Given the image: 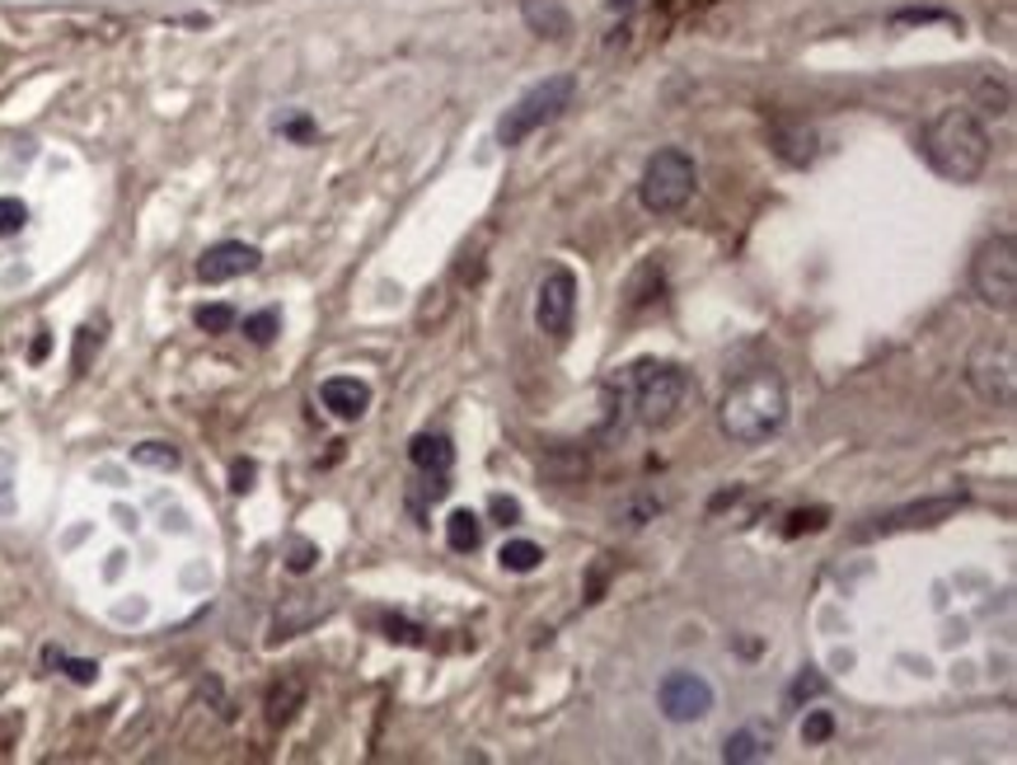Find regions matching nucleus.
<instances>
[{"mask_svg":"<svg viewBox=\"0 0 1017 765\" xmlns=\"http://www.w3.org/2000/svg\"><path fill=\"white\" fill-rule=\"evenodd\" d=\"M919 151L947 184H975L990 169V132L971 109H942L924 123Z\"/></svg>","mask_w":1017,"mask_h":765,"instance_id":"obj_1","label":"nucleus"},{"mask_svg":"<svg viewBox=\"0 0 1017 765\" xmlns=\"http://www.w3.org/2000/svg\"><path fill=\"white\" fill-rule=\"evenodd\" d=\"M717 423L731 442L741 446H756V442H769L774 432H783L787 423V386L779 372H750L741 376L736 386L723 395V404H717Z\"/></svg>","mask_w":1017,"mask_h":765,"instance_id":"obj_2","label":"nucleus"},{"mask_svg":"<svg viewBox=\"0 0 1017 765\" xmlns=\"http://www.w3.org/2000/svg\"><path fill=\"white\" fill-rule=\"evenodd\" d=\"M694 184H699V165L690 151L680 146H666L647 160L642 179H638V202L647 207L652 217H675L680 207L694 198Z\"/></svg>","mask_w":1017,"mask_h":765,"instance_id":"obj_3","label":"nucleus"},{"mask_svg":"<svg viewBox=\"0 0 1017 765\" xmlns=\"http://www.w3.org/2000/svg\"><path fill=\"white\" fill-rule=\"evenodd\" d=\"M572 95H577V80L572 76H549L539 80L535 90H525L512 109L502 113L498 123V142L502 146H521L525 136H535L539 127H549L554 118H563V109H572Z\"/></svg>","mask_w":1017,"mask_h":765,"instance_id":"obj_4","label":"nucleus"},{"mask_svg":"<svg viewBox=\"0 0 1017 765\" xmlns=\"http://www.w3.org/2000/svg\"><path fill=\"white\" fill-rule=\"evenodd\" d=\"M624 386L634 395V409L647 428H661L675 419V409L685 404V372L675 362H638L624 372Z\"/></svg>","mask_w":1017,"mask_h":765,"instance_id":"obj_5","label":"nucleus"},{"mask_svg":"<svg viewBox=\"0 0 1017 765\" xmlns=\"http://www.w3.org/2000/svg\"><path fill=\"white\" fill-rule=\"evenodd\" d=\"M971 287L998 315H1013L1017 306V240L1013 235H990L971 258Z\"/></svg>","mask_w":1017,"mask_h":765,"instance_id":"obj_6","label":"nucleus"},{"mask_svg":"<svg viewBox=\"0 0 1017 765\" xmlns=\"http://www.w3.org/2000/svg\"><path fill=\"white\" fill-rule=\"evenodd\" d=\"M966 376L975 395L985 404H1013V386H1017V357H1013V339H985L975 343V353L966 362Z\"/></svg>","mask_w":1017,"mask_h":765,"instance_id":"obj_7","label":"nucleus"},{"mask_svg":"<svg viewBox=\"0 0 1017 765\" xmlns=\"http://www.w3.org/2000/svg\"><path fill=\"white\" fill-rule=\"evenodd\" d=\"M657 705L671 723H699L713 714L717 695L699 672H666L661 686H657Z\"/></svg>","mask_w":1017,"mask_h":765,"instance_id":"obj_8","label":"nucleus"},{"mask_svg":"<svg viewBox=\"0 0 1017 765\" xmlns=\"http://www.w3.org/2000/svg\"><path fill=\"white\" fill-rule=\"evenodd\" d=\"M966 508V494H938L924 502H909V508H896L886 517H872V526H858L853 541H872V535H896V531H919V526H938L952 512Z\"/></svg>","mask_w":1017,"mask_h":765,"instance_id":"obj_9","label":"nucleus"},{"mask_svg":"<svg viewBox=\"0 0 1017 765\" xmlns=\"http://www.w3.org/2000/svg\"><path fill=\"white\" fill-rule=\"evenodd\" d=\"M572 315H577V277L572 268H554L535 291V324L549 339H568Z\"/></svg>","mask_w":1017,"mask_h":765,"instance_id":"obj_10","label":"nucleus"},{"mask_svg":"<svg viewBox=\"0 0 1017 765\" xmlns=\"http://www.w3.org/2000/svg\"><path fill=\"white\" fill-rule=\"evenodd\" d=\"M262 264V254L254 245H244V240H221L212 245L202 258H198V282L216 287V282H231V277H244Z\"/></svg>","mask_w":1017,"mask_h":765,"instance_id":"obj_11","label":"nucleus"},{"mask_svg":"<svg viewBox=\"0 0 1017 765\" xmlns=\"http://www.w3.org/2000/svg\"><path fill=\"white\" fill-rule=\"evenodd\" d=\"M320 399H324V409L333 413V419L353 423V419H361V413L371 409V386L357 380V376H328L320 386Z\"/></svg>","mask_w":1017,"mask_h":765,"instance_id":"obj_12","label":"nucleus"},{"mask_svg":"<svg viewBox=\"0 0 1017 765\" xmlns=\"http://www.w3.org/2000/svg\"><path fill=\"white\" fill-rule=\"evenodd\" d=\"M521 20L530 24V33H539V38H568L572 33V14H568V5H558V0H521Z\"/></svg>","mask_w":1017,"mask_h":765,"instance_id":"obj_13","label":"nucleus"},{"mask_svg":"<svg viewBox=\"0 0 1017 765\" xmlns=\"http://www.w3.org/2000/svg\"><path fill=\"white\" fill-rule=\"evenodd\" d=\"M409 461L423 469V475H446V469L455 465V446L442 437V432H417V437L409 442Z\"/></svg>","mask_w":1017,"mask_h":765,"instance_id":"obj_14","label":"nucleus"},{"mask_svg":"<svg viewBox=\"0 0 1017 765\" xmlns=\"http://www.w3.org/2000/svg\"><path fill=\"white\" fill-rule=\"evenodd\" d=\"M774 155L787 165H812L816 160V132L812 127H774Z\"/></svg>","mask_w":1017,"mask_h":765,"instance_id":"obj_15","label":"nucleus"},{"mask_svg":"<svg viewBox=\"0 0 1017 765\" xmlns=\"http://www.w3.org/2000/svg\"><path fill=\"white\" fill-rule=\"evenodd\" d=\"M305 705V686L295 681V676H287L282 686H272L268 690V723L272 728H287L291 719H295V709Z\"/></svg>","mask_w":1017,"mask_h":765,"instance_id":"obj_16","label":"nucleus"},{"mask_svg":"<svg viewBox=\"0 0 1017 765\" xmlns=\"http://www.w3.org/2000/svg\"><path fill=\"white\" fill-rule=\"evenodd\" d=\"M446 541H450V550H460V554H473L483 545V521L473 517L469 508H460V512H450L446 517Z\"/></svg>","mask_w":1017,"mask_h":765,"instance_id":"obj_17","label":"nucleus"},{"mask_svg":"<svg viewBox=\"0 0 1017 765\" xmlns=\"http://www.w3.org/2000/svg\"><path fill=\"white\" fill-rule=\"evenodd\" d=\"M498 564H502L506 573H535L539 564H545V550H539L535 541H506V545L498 550Z\"/></svg>","mask_w":1017,"mask_h":765,"instance_id":"obj_18","label":"nucleus"},{"mask_svg":"<svg viewBox=\"0 0 1017 765\" xmlns=\"http://www.w3.org/2000/svg\"><path fill=\"white\" fill-rule=\"evenodd\" d=\"M132 461L136 465H146V469H179V446H169V442H142V446H132Z\"/></svg>","mask_w":1017,"mask_h":765,"instance_id":"obj_19","label":"nucleus"},{"mask_svg":"<svg viewBox=\"0 0 1017 765\" xmlns=\"http://www.w3.org/2000/svg\"><path fill=\"white\" fill-rule=\"evenodd\" d=\"M760 756H769V746L760 742V733H736L723 746V761H731V765H746V761H760Z\"/></svg>","mask_w":1017,"mask_h":765,"instance_id":"obj_20","label":"nucleus"},{"mask_svg":"<svg viewBox=\"0 0 1017 765\" xmlns=\"http://www.w3.org/2000/svg\"><path fill=\"white\" fill-rule=\"evenodd\" d=\"M277 329H282V315H277V310H258V315L244 320V339L262 347V343L277 339Z\"/></svg>","mask_w":1017,"mask_h":765,"instance_id":"obj_21","label":"nucleus"},{"mask_svg":"<svg viewBox=\"0 0 1017 765\" xmlns=\"http://www.w3.org/2000/svg\"><path fill=\"white\" fill-rule=\"evenodd\" d=\"M835 738V714L830 709H812V714L802 719V742L806 746H820V742H830Z\"/></svg>","mask_w":1017,"mask_h":765,"instance_id":"obj_22","label":"nucleus"},{"mask_svg":"<svg viewBox=\"0 0 1017 765\" xmlns=\"http://www.w3.org/2000/svg\"><path fill=\"white\" fill-rule=\"evenodd\" d=\"M198 329L202 334H231V324H235V310L231 306H198Z\"/></svg>","mask_w":1017,"mask_h":765,"instance_id":"obj_23","label":"nucleus"},{"mask_svg":"<svg viewBox=\"0 0 1017 765\" xmlns=\"http://www.w3.org/2000/svg\"><path fill=\"white\" fill-rule=\"evenodd\" d=\"M24 225H29V207L20 198H0V240L20 235Z\"/></svg>","mask_w":1017,"mask_h":765,"instance_id":"obj_24","label":"nucleus"},{"mask_svg":"<svg viewBox=\"0 0 1017 765\" xmlns=\"http://www.w3.org/2000/svg\"><path fill=\"white\" fill-rule=\"evenodd\" d=\"M14 512V456L0 451V517Z\"/></svg>","mask_w":1017,"mask_h":765,"instance_id":"obj_25","label":"nucleus"},{"mask_svg":"<svg viewBox=\"0 0 1017 765\" xmlns=\"http://www.w3.org/2000/svg\"><path fill=\"white\" fill-rule=\"evenodd\" d=\"M314 559H320V550H314L310 541H291V545H287V568H291V573H310Z\"/></svg>","mask_w":1017,"mask_h":765,"instance_id":"obj_26","label":"nucleus"},{"mask_svg":"<svg viewBox=\"0 0 1017 765\" xmlns=\"http://www.w3.org/2000/svg\"><path fill=\"white\" fill-rule=\"evenodd\" d=\"M806 695H826V676H816L812 667H806L797 681H793V690H787V700H806Z\"/></svg>","mask_w":1017,"mask_h":765,"instance_id":"obj_27","label":"nucleus"},{"mask_svg":"<svg viewBox=\"0 0 1017 765\" xmlns=\"http://www.w3.org/2000/svg\"><path fill=\"white\" fill-rule=\"evenodd\" d=\"M820 526H826V512H820V508H812V512H793V517H787V535H802V531H820Z\"/></svg>","mask_w":1017,"mask_h":765,"instance_id":"obj_28","label":"nucleus"},{"mask_svg":"<svg viewBox=\"0 0 1017 765\" xmlns=\"http://www.w3.org/2000/svg\"><path fill=\"white\" fill-rule=\"evenodd\" d=\"M488 512H493L498 521H502V526H516V521H521V502L516 498H493V502H488Z\"/></svg>","mask_w":1017,"mask_h":765,"instance_id":"obj_29","label":"nucleus"},{"mask_svg":"<svg viewBox=\"0 0 1017 765\" xmlns=\"http://www.w3.org/2000/svg\"><path fill=\"white\" fill-rule=\"evenodd\" d=\"M57 663H62L66 676H71V681H80V686H90L94 676H99V663H71V657H62V653H57Z\"/></svg>","mask_w":1017,"mask_h":765,"instance_id":"obj_30","label":"nucleus"},{"mask_svg":"<svg viewBox=\"0 0 1017 765\" xmlns=\"http://www.w3.org/2000/svg\"><path fill=\"white\" fill-rule=\"evenodd\" d=\"M254 475H258L254 461H235V469H231V489H235V494H249V489H254Z\"/></svg>","mask_w":1017,"mask_h":765,"instance_id":"obj_31","label":"nucleus"},{"mask_svg":"<svg viewBox=\"0 0 1017 765\" xmlns=\"http://www.w3.org/2000/svg\"><path fill=\"white\" fill-rule=\"evenodd\" d=\"M99 347V329H80V339H76V367L85 372V362H90V353Z\"/></svg>","mask_w":1017,"mask_h":765,"instance_id":"obj_32","label":"nucleus"},{"mask_svg":"<svg viewBox=\"0 0 1017 765\" xmlns=\"http://www.w3.org/2000/svg\"><path fill=\"white\" fill-rule=\"evenodd\" d=\"M934 20H947L942 10H901L896 24H934Z\"/></svg>","mask_w":1017,"mask_h":765,"instance_id":"obj_33","label":"nucleus"},{"mask_svg":"<svg viewBox=\"0 0 1017 765\" xmlns=\"http://www.w3.org/2000/svg\"><path fill=\"white\" fill-rule=\"evenodd\" d=\"M282 132L291 136V142H310V136H314V123H310V118H291V123H282Z\"/></svg>","mask_w":1017,"mask_h":765,"instance_id":"obj_34","label":"nucleus"},{"mask_svg":"<svg viewBox=\"0 0 1017 765\" xmlns=\"http://www.w3.org/2000/svg\"><path fill=\"white\" fill-rule=\"evenodd\" d=\"M47 353H52V339H47V329L38 339H33V347H29V362H47Z\"/></svg>","mask_w":1017,"mask_h":765,"instance_id":"obj_35","label":"nucleus"},{"mask_svg":"<svg viewBox=\"0 0 1017 765\" xmlns=\"http://www.w3.org/2000/svg\"><path fill=\"white\" fill-rule=\"evenodd\" d=\"M390 630V639H403V643H417V630H409V624H399V620H390L384 624Z\"/></svg>","mask_w":1017,"mask_h":765,"instance_id":"obj_36","label":"nucleus"},{"mask_svg":"<svg viewBox=\"0 0 1017 765\" xmlns=\"http://www.w3.org/2000/svg\"><path fill=\"white\" fill-rule=\"evenodd\" d=\"M610 5H634V0H610Z\"/></svg>","mask_w":1017,"mask_h":765,"instance_id":"obj_37","label":"nucleus"}]
</instances>
